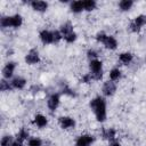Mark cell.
Here are the masks:
<instances>
[{"label": "cell", "instance_id": "3", "mask_svg": "<svg viewBox=\"0 0 146 146\" xmlns=\"http://www.w3.org/2000/svg\"><path fill=\"white\" fill-rule=\"evenodd\" d=\"M144 25H146V16L145 15H138L130 24V30L132 32H138Z\"/></svg>", "mask_w": 146, "mask_h": 146}, {"label": "cell", "instance_id": "20", "mask_svg": "<svg viewBox=\"0 0 146 146\" xmlns=\"http://www.w3.org/2000/svg\"><path fill=\"white\" fill-rule=\"evenodd\" d=\"M132 5H133V2L131 0H121L119 2V7L122 11H128L129 9H131Z\"/></svg>", "mask_w": 146, "mask_h": 146}, {"label": "cell", "instance_id": "13", "mask_svg": "<svg viewBox=\"0 0 146 146\" xmlns=\"http://www.w3.org/2000/svg\"><path fill=\"white\" fill-rule=\"evenodd\" d=\"M8 18H9V27H19L23 23V18L18 14L13 15V16H8Z\"/></svg>", "mask_w": 146, "mask_h": 146}, {"label": "cell", "instance_id": "17", "mask_svg": "<svg viewBox=\"0 0 146 146\" xmlns=\"http://www.w3.org/2000/svg\"><path fill=\"white\" fill-rule=\"evenodd\" d=\"M132 59H133V55L131 52H121L119 56V60L124 65L130 64L132 62Z\"/></svg>", "mask_w": 146, "mask_h": 146}, {"label": "cell", "instance_id": "15", "mask_svg": "<svg viewBox=\"0 0 146 146\" xmlns=\"http://www.w3.org/2000/svg\"><path fill=\"white\" fill-rule=\"evenodd\" d=\"M31 7L35 10V11H46L47 8H48V3L44 2V1H32L31 2Z\"/></svg>", "mask_w": 146, "mask_h": 146}, {"label": "cell", "instance_id": "6", "mask_svg": "<svg viewBox=\"0 0 146 146\" xmlns=\"http://www.w3.org/2000/svg\"><path fill=\"white\" fill-rule=\"evenodd\" d=\"M39 62H40V56H39L38 50L32 49L26 54V56H25V63L26 64L33 65V64H38Z\"/></svg>", "mask_w": 146, "mask_h": 146}, {"label": "cell", "instance_id": "21", "mask_svg": "<svg viewBox=\"0 0 146 146\" xmlns=\"http://www.w3.org/2000/svg\"><path fill=\"white\" fill-rule=\"evenodd\" d=\"M121 78V70L120 68H112L111 71H110V80L111 81H116V80H119Z\"/></svg>", "mask_w": 146, "mask_h": 146}, {"label": "cell", "instance_id": "33", "mask_svg": "<svg viewBox=\"0 0 146 146\" xmlns=\"http://www.w3.org/2000/svg\"><path fill=\"white\" fill-rule=\"evenodd\" d=\"M63 94H65V95H68V96H71V97H73V96H75V94L71 90V89H68V88H64L63 89Z\"/></svg>", "mask_w": 146, "mask_h": 146}, {"label": "cell", "instance_id": "10", "mask_svg": "<svg viewBox=\"0 0 146 146\" xmlns=\"http://www.w3.org/2000/svg\"><path fill=\"white\" fill-rule=\"evenodd\" d=\"M40 40L42 41V43L44 44H49V43H54V35L52 32L48 31V30H42L39 34Z\"/></svg>", "mask_w": 146, "mask_h": 146}, {"label": "cell", "instance_id": "23", "mask_svg": "<svg viewBox=\"0 0 146 146\" xmlns=\"http://www.w3.org/2000/svg\"><path fill=\"white\" fill-rule=\"evenodd\" d=\"M27 138H29V131H27L25 128H22V129L18 131V133H17V140L24 141V140L27 139Z\"/></svg>", "mask_w": 146, "mask_h": 146}, {"label": "cell", "instance_id": "7", "mask_svg": "<svg viewBox=\"0 0 146 146\" xmlns=\"http://www.w3.org/2000/svg\"><path fill=\"white\" fill-rule=\"evenodd\" d=\"M102 91H103V94L105 96H113L115 94V91H116V84L113 81L108 80V81L104 82L103 88H102Z\"/></svg>", "mask_w": 146, "mask_h": 146}, {"label": "cell", "instance_id": "32", "mask_svg": "<svg viewBox=\"0 0 146 146\" xmlns=\"http://www.w3.org/2000/svg\"><path fill=\"white\" fill-rule=\"evenodd\" d=\"M91 80H92V76H91V74L90 73H88V74H84L83 76H82V82H84V83H89V82H91Z\"/></svg>", "mask_w": 146, "mask_h": 146}, {"label": "cell", "instance_id": "12", "mask_svg": "<svg viewBox=\"0 0 146 146\" xmlns=\"http://www.w3.org/2000/svg\"><path fill=\"white\" fill-rule=\"evenodd\" d=\"M11 87L14 88V89H18V90H21V89H23L25 86H26V80L24 79V78H22V76H16V78H14L13 80H11Z\"/></svg>", "mask_w": 146, "mask_h": 146}, {"label": "cell", "instance_id": "11", "mask_svg": "<svg viewBox=\"0 0 146 146\" xmlns=\"http://www.w3.org/2000/svg\"><path fill=\"white\" fill-rule=\"evenodd\" d=\"M103 44L105 46V48H107V49H110V50H114V49L117 48V41H116V39H115L114 36H112V35H106L105 40L103 41Z\"/></svg>", "mask_w": 146, "mask_h": 146}, {"label": "cell", "instance_id": "9", "mask_svg": "<svg viewBox=\"0 0 146 146\" xmlns=\"http://www.w3.org/2000/svg\"><path fill=\"white\" fill-rule=\"evenodd\" d=\"M15 68H16V63H15V62H8V63L3 66V68H2V75H3V78H5V79L11 78L13 74H14Z\"/></svg>", "mask_w": 146, "mask_h": 146}, {"label": "cell", "instance_id": "18", "mask_svg": "<svg viewBox=\"0 0 146 146\" xmlns=\"http://www.w3.org/2000/svg\"><path fill=\"white\" fill-rule=\"evenodd\" d=\"M72 32H74L73 31V25L70 22H66V23L60 25V33L63 34V38L68 35V34H71Z\"/></svg>", "mask_w": 146, "mask_h": 146}, {"label": "cell", "instance_id": "1", "mask_svg": "<svg viewBox=\"0 0 146 146\" xmlns=\"http://www.w3.org/2000/svg\"><path fill=\"white\" fill-rule=\"evenodd\" d=\"M90 108L94 111L95 116L98 122H104L106 120V102L103 97L97 96L91 99L90 102Z\"/></svg>", "mask_w": 146, "mask_h": 146}, {"label": "cell", "instance_id": "31", "mask_svg": "<svg viewBox=\"0 0 146 146\" xmlns=\"http://www.w3.org/2000/svg\"><path fill=\"white\" fill-rule=\"evenodd\" d=\"M106 35H107V34H105L104 32H99V33L96 34V40H97L98 42H102V43H103V41L105 40Z\"/></svg>", "mask_w": 146, "mask_h": 146}, {"label": "cell", "instance_id": "24", "mask_svg": "<svg viewBox=\"0 0 146 146\" xmlns=\"http://www.w3.org/2000/svg\"><path fill=\"white\" fill-rule=\"evenodd\" d=\"M13 87H11V83H9L8 81H6L5 79L0 81V90L1 91H9L11 90Z\"/></svg>", "mask_w": 146, "mask_h": 146}, {"label": "cell", "instance_id": "26", "mask_svg": "<svg viewBox=\"0 0 146 146\" xmlns=\"http://www.w3.org/2000/svg\"><path fill=\"white\" fill-rule=\"evenodd\" d=\"M27 145H29V146H42V140H41L40 138L33 137V138H30V139H29Z\"/></svg>", "mask_w": 146, "mask_h": 146}, {"label": "cell", "instance_id": "22", "mask_svg": "<svg viewBox=\"0 0 146 146\" xmlns=\"http://www.w3.org/2000/svg\"><path fill=\"white\" fill-rule=\"evenodd\" d=\"M96 1L95 0H86V1H83V8H84V10H87V11H91V10H94L95 8H96Z\"/></svg>", "mask_w": 146, "mask_h": 146}, {"label": "cell", "instance_id": "30", "mask_svg": "<svg viewBox=\"0 0 146 146\" xmlns=\"http://www.w3.org/2000/svg\"><path fill=\"white\" fill-rule=\"evenodd\" d=\"M52 35H54V42H58L63 38V34L60 33V31H52Z\"/></svg>", "mask_w": 146, "mask_h": 146}, {"label": "cell", "instance_id": "28", "mask_svg": "<svg viewBox=\"0 0 146 146\" xmlns=\"http://www.w3.org/2000/svg\"><path fill=\"white\" fill-rule=\"evenodd\" d=\"M76 36H78L76 33H75V32H72L71 34L64 36V40H65L66 42H68V43H72V42H74V41L76 40Z\"/></svg>", "mask_w": 146, "mask_h": 146}, {"label": "cell", "instance_id": "16", "mask_svg": "<svg viewBox=\"0 0 146 146\" xmlns=\"http://www.w3.org/2000/svg\"><path fill=\"white\" fill-rule=\"evenodd\" d=\"M33 123L36 124L39 128H43L48 124V119L42 114H36L33 119Z\"/></svg>", "mask_w": 146, "mask_h": 146}, {"label": "cell", "instance_id": "19", "mask_svg": "<svg viewBox=\"0 0 146 146\" xmlns=\"http://www.w3.org/2000/svg\"><path fill=\"white\" fill-rule=\"evenodd\" d=\"M71 10L73 13H75V14H79L82 10H84V8H83V1H73L71 3Z\"/></svg>", "mask_w": 146, "mask_h": 146}, {"label": "cell", "instance_id": "25", "mask_svg": "<svg viewBox=\"0 0 146 146\" xmlns=\"http://www.w3.org/2000/svg\"><path fill=\"white\" fill-rule=\"evenodd\" d=\"M13 141L14 140L11 136H3L1 138V146H11Z\"/></svg>", "mask_w": 146, "mask_h": 146}, {"label": "cell", "instance_id": "27", "mask_svg": "<svg viewBox=\"0 0 146 146\" xmlns=\"http://www.w3.org/2000/svg\"><path fill=\"white\" fill-rule=\"evenodd\" d=\"M87 57H88L90 60L97 59V57H98V52H97L95 49H89V50L87 51Z\"/></svg>", "mask_w": 146, "mask_h": 146}, {"label": "cell", "instance_id": "8", "mask_svg": "<svg viewBox=\"0 0 146 146\" xmlns=\"http://www.w3.org/2000/svg\"><path fill=\"white\" fill-rule=\"evenodd\" d=\"M59 102H60V98H59V95L58 94H51L49 97H48V100H47V106L50 111H56L58 105H59Z\"/></svg>", "mask_w": 146, "mask_h": 146}, {"label": "cell", "instance_id": "34", "mask_svg": "<svg viewBox=\"0 0 146 146\" xmlns=\"http://www.w3.org/2000/svg\"><path fill=\"white\" fill-rule=\"evenodd\" d=\"M11 146H23V141H19V140H15V141H13Z\"/></svg>", "mask_w": 146, "mask_h": 146}, {"label": "cell", "instance_id": "35", "mask_svg": "<svg viewBox=\"0 0 146 146\" xmlns=\"http://www.w3.org/2000/svg\"><path fill=\"white\" fill-rule=\"evenodd\" d=\"M108 146H121V144L116 140H113V141H110V145Z\"/></svg>", "mask_w": 146, "mask_h": 146}, {"label": "cell", "instance_id": "4", "mask_svg": "<svg viewBox=\"0 0 146 146\" xmlns=\"http://www.w3.org/2000/svg\"><path fill=\"white\" fill-rule=\"evenodd\" d=\"M95 140V137L92 135H81L78 137L76 141H75V146H90Z\"/></svg>", "mask_w": 146, "mask_h": 146}, {"label": "cell", "instance_id": "2", "mask_svg": "<svg viewBox=\"0 0 146 146\" xmlns=\"http://www.w3.org/2000/svg\"><path fill=\"white\" fill-rule=\"evenodd\" d=\"M90 74L92 76V80H100L103 76V63L99 59L90 60L89 63Z\"/></svg>", "mask_w": 146, "mask_h": 146}, {"label": "cell", "instance_id": "5", "mask_svg": "<svg viewBox=\"0 0 146 146\" xmlns=\"http://www.w3.org/2000/svg\"><path fill=\"white\" fill-rule=\"evenodd\" d=\"M58 123L62 129H71L75 127V120L71 116H59Z\"/></svg>", "mask_w": 146, "mask_h": 146}, {"label": "cell", "instance_id": "14", "mask_svg": "<svg viewBox=\"0 0 146 146\" xmlns=\"http://www.w3.org/2000/svg\"><path fill=\"white\" fill-rule=\"evenodd\" d=\"M102 136L104 139H107L110 141L115 140V136H116V130L113 128H108V129H104L102 132Z\"/></svg>", "mask_w": 146, "mask_h": 146}, {"label": "cell", "instance_id": "29", "mask_svg": "<svg viewBox=\"0 0 146 146\" xmlns=\"http://www.w3.org/2000/svg\"><path fill=\"white\" fill-rule=\"evenodd\" d=\"M0 25H1V27H9V18H8V16H2L1 18H0Z\"/></svg>", "mask_w": 146, "mask_h": 146}]
</instances>
